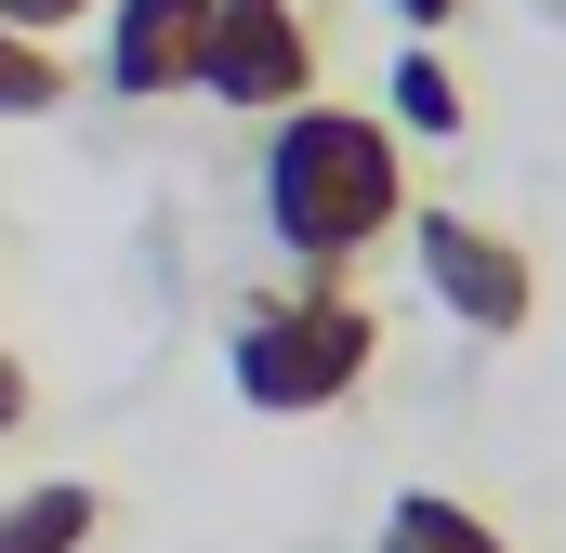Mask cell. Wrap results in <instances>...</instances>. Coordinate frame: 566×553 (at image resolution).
<instances>
[{
    "label": "cell",
    "instance_id": "obj_7",
    "mask_svg": "<svg viewBox=\"0 0 566 553\" xmlns=\"http://www.w3.org/2000/svg\"><path fill=\"white\" fill-rule=\"evenodd\" d=\"M382 553H514V541H501L461 488H396V501H382Z\"/></svg>",
    "mask_w": 566,
    "mask_h": 553
},
{
    "label": "cell",
    "instance_id": "obj_10",
    "mask_svg": "<svg viewBox=\"0 0 566 553\" xmlns=\"http://www.w3.org/2000/svg\"><path fill=\"white\" fill-rule=\"evenodd\" d=\"M80 13H106V0H0V27H27V40H66Z\"/></svg>",
    "mask_w": 566,
    "mask_h": 553
},
{
    "label": "cell",
    "instance_id": "obj_5",
    "mask_svg": "<svg viewBox=\"0 0 566 553\" xmlns=\"http://www.w3.org/2000/svg\"><path fill=\"white\" fill-rule=\"evenodd\" d=\"M198 40H211V0H106V80H119V106L198 93Z\"/></svg>",
    "mask_w": 566,
    "mask_h": 553
},
{
    "label": "cell",
    "instance_id": "obj_6",
    "mask_svg": "<svg viewBox=\"0 0 566 553\" xmlns=\"http://www.w3.org/2000/svg\"><path fill=\"white\" fill-rule=\"evenodd\" d=\"M93 528H106V488L93 474H40V488L0 501V553H93Z\"/></svg>",
    "mask_w": 566,
    "mask_h": 553
},
{
    "label": "cell",
    "instance_id": "obj_11",
    "mask_svg": "<svg viewBox=\"0 0 566 553\" xmlns=\"http://www.w3.org/2000/svg\"><path fill=\"white\" fill-rule=\"evenodd\" d=\"M27 421H40V369L0 343V435H27Z\"/></svg>",
    "mask_w": 566,
    "mask_h": 553
},
{
    "label": "cell",
    "instance_id": "obj_3",
    "mask_svg": "<svg viewBox=\"0 0 566 553\" xmlns=\"http://www.w3.org/2000/svg\"><path fill=\"white\" fill-rule=\"evenodd\" d=\"M409 264H422V290L474 330V343L541 330V251L501 238V225H474V211H409Z\"/></svg>",
    "mask_w": 566,
    "mask_h": 553
},
{
    "label": "cell",
    "instance_id": "obj_2",
    "mask_svg": "<svg viewBox=\"0 0 566 553\" xmlns=\"http://www.w3.org/2000/svg\"><path fill=\"white\" fill-rule=\"evenodd\" d=\"M224 369H238V409L316 421V409H343V396L382 369V316L356 303V276H303L290 264L277 290H251V303L224 316Z\"/></svg>",
    "mask_w": 566,
    "mask_h": 553
},
{
    "label": "cell",
    "instance_id": "obj_1",
    "mask_svg": "<svg viewBox=\"0 0 566 553\" xmlns=\"http://www.w3.org/2000/svg\"><path fill=\"white\" fill-rule=\"evenodd\" d=\"M409 145L369 106H277L264 133V225L303 276H356L382 238H409Z\"/></svg>",
    "mask_w": 566,
    "mask_h": 553
},
{
    "label": "cell",
    "instance_id": "obj_8",
    "mask_svg": "<svg viewBox=\"0 0 566 553\" xmlns=\"http://www.w3.org/2000/svg\"><path fill=\"white\" fill-rule=\"evenodd\" d=\"M382 106H396V133H422V145H448L461 119H474V93H461V66H448L434 40H409V53L382 66Z\"/></svg>",
    "mask_w": 566,
    "mask_h": 553
},
{
    "label": "cell",
    "instance_id": "obj_9",
    "mask_svg": "<svg viewBox=\"0 0 566 553\" xmlns=\"http://www.w3.org/2000/svg\"><path fill=\"white\" fill-rule=\"evenodd\" d=\"M53 106H66V40L0 27V119H53Z\"/></svg>",
    "mask_w": 566,
    "mask_h": 553
},
{
    "label": "cell",
    "instance_id": "obj_4",
    "mask_svg": "<svg viewBox=\"0 0 566 553\" xmlns=\"http://www.w3.org/2000/svg\"><path fill=\"white\" fill-rule=\"evenodd\" d=\"M316 13L303 0H211V40H198V93L211 106H316Z\"/></svg>",
    "mask_w": 566,
    "mask_h": 553
},
{
    "label": "cell",
    "instance_id": "obj_12",
    "mask_svg": "<svg viewBox=\"0 0 566 553\" xmlns=\"http://www.w3.org/2000/svg\"><path fill=\"white\" fill-rule=\"evenodd\" d=\"M382 13H396V27H409V40H434V27H461V13H474V0H382Z\"/></svg>",
    "mask_w": 566,
    "mask_h": 553
}]
</instances>
